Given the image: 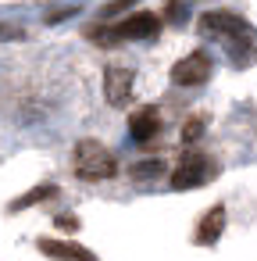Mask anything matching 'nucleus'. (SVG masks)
Listing matches in <instances>:
<instances>
[{
    "mask_svg": "<svg viewBox=\"0 0 257 261\" xmlns=\"http://www.w3.org/2000/svg\"><path fill=\"white\" fill-rule=\"evenodd\" d=\"M157 172H161V165H157V161H150V165H136V168H132V175H136V179H139V175H157Z\"/></svg>",
    "mask_w": 257,
    "mask_h": 261,
    "instance_id": "nucleus-11",
    "label": "nucleus"
},
{
    "mask_svg": "<svg viewBox=\"0 0 257 261\" xmlns=\"http://www.w3.org/2000/svg\"><path fill=\"white\" fill-rule=\"evenodd\" d=\"M129 133H132L136 143H150V140L161 133V115H157V108H139V111L129 118Z\"/></svg>",
    "mask_w": 257,
    "mask_h": 261,
    "instance_id": "nucleus-7",
    "label": "nucleus"
},
{
    "mask_svg": "<svg viewBox=\"0 0 257 261\" xmlns=\"http://www.w3.org/2000/svg\"><path fill=\"white\" fill-rule=\"evenodd\" d=\"M129 93H132V72L122 68V65H111L104 72V97H107V104H125Z\"/></svg>",
    "mask_w": 257,
    "mask_h": 261,
    "instance_id": "nucleus-6",
    "label": "nucleus"
},
{
    "mask_svg": "<svg viewBox=\"0 0 257 261\" xmlns=\"http://www.w3.org/2000/svg\"><path fill=\"white\" fill-rule=\"evenodd\" d=\"M157 29H161L157 15L139 11V15L125 18L122 25H111V29H93V40H97V43H107V40H150V36H157Z\"/></svg>",
    "mask_w": 257,
    "mask_h": 261,
    "instance_id": "nucleus-3",
    "label": "nucleus"
},
{
    "mask_svg": "<svg viewBox=\"0 0 257 261\" xmlns=\"http://www.w3.org/2000/svg\"><path fill=\"white\" fill-rule=\"evenodd\" d=\"M75 172L79 179H90V182H100V179H111L115 175V158L104 143L97 140H82L75 147Z\"/></svg>",
    "mask_w": 257,
    "mask_h": 261,
    "instance_id": "nucleus-2",
    "label": "nucleus"
},
{
    "mask_svg": "<svg viewBox=\"0 0 257 261\" xmlns=\"http://www.w3.org/2000/svg\"><path fill=\"white\" fill-rule=\"evenodd\" d=\"M211 172H214L211 158H204L200 150H186V154H182V161H179V168L172 172V186H175V190L204 186V182L211 179Z\"/></svg>",
    "mask_w": 257,
    "mask_h": 261,
    "instance_id": "nucleus-4",
    "label": "nucleus"
},
{
    "mask_svg": "<svg viewBox=\"0 0 257 261\" xmlns=\"http://www.w3.org/2000/svg\"><path fill=\"white\" fill-rule=\"evenodd\" d=\"M40 250L54 254V257H93V250H86L79 243H65V240H40Z\"/></svg>",
    "mask_w": 257,
    "mask_h": 261,
    "instance_id": "nucleus-9",
    "label": "nucleus"
},
{
    "mask_svg": "<svg viewBox=\"0 0 257 261\" xmlns=\"http://www.w3.org/2000/svg\"><path fill=\"white\" fill-rule=\"evenodd\" d=\"M221 229H225V207L214 204V207L204 215V222H200V229H196V240H200V243H214V240L221 236Z\"/></svg>",
    "mask_w": 257,
    "mask_h": 261,
    "instance_id": "nucleus-8",
    "label": "nucleus"
},
{
    "mask_svg": "<svg viewBox=\"0 0 257 261\" xmlns=\"http://www.w3.org/2000/svg\"><path fill=\"white\" fill-rule=\"evenodd\" d=\"M207 75H211V58L204 50H193L189 58H182L172 68V83L175 86H196V83H207Z\"/></svg>",
    "mask_w": 257,
    "mask_h": 261,
    "instance_id": "nucleus-5",
    "label": "nucleus"
},
{
    "mask_svg": "<svg viewBox=\"0 0 257 261\" xmlns=\"http://www.w3.org/2000/svg\"><path fill=\"white\" fill-rule=\"evenodd\" d=\"M0 33H4V29H0Z\"/></svg>",
    "mask_w": 257,
    "mask_h": 261,
    "instance_id": "nucleus-12",
    "label": "nucleus"
},
{
    "mask_svg": "<svg viewBox=\"0 0 257 261\" xmlns=\"http://www.w3.org/2000/svg\"><path fill=\"white\" fill-rule=\"evenodd\" d=\"M200 29H204V36H211V40H218L225 47V54L232 58V65L246 68L250 61H257V29L246 25L239 15L207 11L200 18Z\"/></svg>",
    "mask_w": 257,
    "mask_h": 261,
    "instance_id": "nucleus-1",
    "label": "nucleus"
},
{
    "mask_svg": "<svg viewBox=\"0 0 257 261\" xmlns=\"http://www.w3.org/2000/svg\"><path fill=\"white\" fill-rule=\"evenodd\" d=\"M200 133H204V122H200V118H189V122H186V129H182V140L189 143V140H196Z\"/></svg>",
    "mask_w": 257,
    "mask_h": 261,
    "instance_id": "nucleus-10",
    "label": "nucleus"
}]
</instances>
